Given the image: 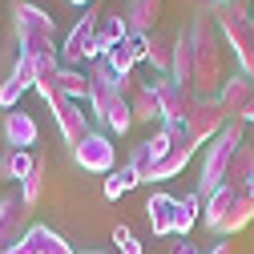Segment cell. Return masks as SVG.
<instances>
[{
    "mask_svg": "<svg viewBox=\"0 0 254 254\" xmlns=\"http://www.w3.org/2000/svg\"><path fill=\"white\" fill-rule=\"evenodd\" d=\"M113 242H117V254H145V246L133 238V230L125 226V222H117V226H113Z\"/></svg>",
    "mask_w": 254,
    "mask_h": 254,
    "instance_id": "obj_33",
    "label": "cell"
},
{
    "mask_svg": "<svg viewBox=\"0 0 254 254\" xmlns=\"http://www.w3.org/2000/svg\"><path fill=\"white\" fill-rule=\"evenodd\" d=\"M214 20H218V33L226 41V49H234L242 77L254 85V24H250L246 4H222V8H214Z\"/></svg>",
    "mask_w": 254,
    "mask_h": 254,
    "instance_id": "obj_4",
    "label": "cell"
},
{
    "mask_svg": "<svg viewBox=\"0 0 254 254\" xmlns=\"http://www.w3.org/2000/svg\"><path fill=\"white\" fill-rule=\"evenodd\" d=\"M81 254H117V250H81Z\"/></svg>",
    "mask_w": 254,
    "mask_h": 254,
    "instance_id": "obj_40",
    "label": "cell"
},
{
    "mask_svg": "<svg viewBox=\"0 0 254 254\" xmlns=\"http://www.w3.org/2000/svg\"><path fill=\"white\" fill-rule=\"evenodd\" d=\"M210 254H234V246H230V242H214V250H210Z\"/></svg>",
    "mask_w": 254,
    "mask_h": 254,
    "instance_id": "obj_36",
    "label": "cell"
},
{
    "mask_svg": "<svg viewBox=\"0 0 254 254\" xmlns=\"http://www.w3.org/2000/svg\"><path fill=\"white\" fill-rule=\"evenodd\" d=\"M117 101H121V93H117V73L105 65V57L93 61V65H89V113L105 125V113H109Z\"/></svg>",
    "mask_w": 254,
    "mask_h": 254,
    "instance_id": "obj_7",
    "label": "cell"
},
{
    "mask_svg": "<svg viewBox=\"0 0 254 254\" xmlns=\"http://www.w3.org/2000/svg\"><path fill=\"white\" fill-rule=\"evenodd\" d=\"M149 85L157 93V105H162V121L166 125H186V117L194 113V105H198V93L178 85L174 77H153Z\"/></svg>",
    "mask_w": 254,
    "mask_h": 254,
    "instance_id": "obj_6",
    "label": "cell"
},
{
    "mask_svg": "<svg viewBox=\"0 0 254 254\" xmlns=\"http://www.w3.org/2000/svg\"><path fill=\"white\" fill-rule=\"evenodd\" d=\"M250 182H254V145H250V141H242V145L234 149V162H230L226 186H234V190H246Z\"/></svg>",
    "mask_w": 254,
    "mask_h": 254,
    "instance_id": "obj_24",
    "label": "cell"
},
{
    "mask_svg": "<svg viewBox=\"0 0 254 254\" xmlns=\"http://www.w3.org/2000/svg\"><path fill=\"white\" fill-rule=\"evenodd\" d=\"M33 85H37V61L20 53V57L12 61L8 77L0 81V109H16V105H20V97H24V93L33 89Z\"/></svg>",
    "mask_w": 254,
    "mask_h": 254,
    "instance_id": "obj_11",
    "label": "cell"
},
{
    "mask_svg": "<svg viewBox=\"0 0 254 254\" xmlns=\"http://www.w3.org/2000/svg\"><path fill=\"white\" fill-rule=\"evenodd\" d=\"M53 117H57V129H61V137H65V145H81L93 129H89V113L77 105V101H65V105H57L53 109Z\"/></svg>",
    "mask_w": 254,
    "mask_h": 254,
    "instance_id": "obj_12",
    "label": "cell"
},
{
    "mask_svg": "<svg viewBox=\"0 0 254 254\" xmlns=\"http://www.w3.org/2000/svg\"><path fill=\"white\" fill-rule=\"evenodd\" d=\"M121 41H129V24H125V16H117V12H105L101 24H97V53L105 57V53L117 49Z\"/></svg>",
    "mask_w": 254,
    "mask_h": 254,
    "instance_id": "obj_23",
    "label": "cell"
},
{
    "mask_svg": "<svg viewBox=\"0 0 254 254\" xmlns=\"http://www.w3.org/2000/svg\"><path fill=\"white\" fill-rule=\"evenodd\" d=\"M242 194H246V198H250V202H254V182H250V186H246V190H242Z\"/></svg>",
    "mask_w": 254,
    "mask_h": 254,
    "instance_id": "obj_39",
    "label": "cell"
},
{
    "mask_svg": "<svg viewBox=\"0 0 254 254\" xmlns=\"http://www.w3.org/2000/svg\"><path fill=\"white\" fill-rule=\"evenodd\" d=\"M137 61H145V37H133V33H129V41H121L117 49L105 53V65H109L117 77H129V73L137 69Z\"/></svg>",
    "mask_w": 254,
    "mask_h": 254,
    "instance_id": "obj_17",
    "label": "cell"
},
{
    "mask_svg": "<svg viewBox=\"0 0 254 254\" xmlns=\"http://www.w3.org/2000/svg\"><path fill=\"white\" fill-rule=\"evenodd\" d=\"M57 85H61V93H65L69 101H89V73H81V69H69V65H61V73H57Z\"/></svg>",
    "mask_w": 254,
    "mask_h": 254,
    "instance_id": "obj_27",
    "label": "cell"
},
{
    "mask_svg": "<svg viewBox=\"0 0 254 254\" xmlns=\"http://www.w3.org/2000/svg\"><path fill=\"white\" fill-rule=\"evenodd\" d=\"M170 254H202V250H198L194 242H186V238H182V242H174V250H170Z\"/></svg>",
    "mask_w": 254,
    "mask_h": 254,
    "instance_id": "obj_35",
    "label": "cell"
},
{
    "mask_svg": "<svg viewBox=\"0 0 254 254\" xmlns=\"http://www.w3.org/2000/svg\"><path fill=\"white\" fill-rule=\"evenodd\" d=\"M202 194H186V198H178V218H174V234L178 238H186L190 230H194V222H202Z\"/></svg>",
    "mask_w": 254,
    "mask_h": 254,
    "instance_id": "obj_25",
    "label": "cell"
},
{
    "mask_svg": "<svg viewBox=\"0 0 254 254\" xmlns=\"http://www.w3.org/2000/svg\"><path fill=\"white\" fill-rule=\"evenodd\" d=\"M242 121H250V125H254V97L246 101V109H242Z\"/></svg>",
    "mask_w": 254,
    "mask_h": 254,
    "instance_id": "obj_37",
    "label": "cell"
},
{
    "mask_svg": "<svg viewBox=\"0 0 254 254\" xmlns=\"http://www.w3.org/2000/svg\"><path fill=\"white\" fill-rule=\"evenodd\" d=\"M33 170H37V157L28 153V149H8L4 157H0V174L12 178V182H24Z\"/></svg>",
    "mask_w": 254,
    "mask_h": 254,
    "instance_id": "obj_28",
    "label": "cell"
},
{
    "mask_svg": "<svg viewBox=\"0 0 254 254\" xmlns=\"http://www.w3.org/2000/svg\"><path fill=\"white\" fill-rule=\"evenodd\" d=\"M73 162L81 166V170H89V174H113L117 170V149H113V141L105 137V133H97L93 129L77 149H73Z\"/></svg>",
    "mask_w": 254,
    "mask_h": 254,
    "instance_id": "obj_9",
    "label": "cell"
},
{
    "mask_svg": "<svg viewBox=\"0 0 254 254\" xmlns=\"http://www.w3.org/2000/svg\"><path fill=\"white\" fill-rule=\"evenodd\" d=\"M28 234V202L20 198V190H8L0 198V250L16 246Z\"/></svg>",
    "mask_w": 254,
    "mask_h": 254,
    "instance_id": "obj_10",
    "label": "cell"
},
{
    "mask_svg": "<svg viewBox=\"0 0 254 254\" xmlns=\"http://www.w3.org/2000/svg\"><path fill=\"white\" fill-rule=\"evenodd\" d=\"M190 41H194V93L198 97H218L222 85L230 81V73H226V41L218 33L214 12L194 16Z\"/></svg>",
    "mask_w": 254,
    "mask_h": 254,
    "instance_id": "obj_1",
    "label": "cell"
},
{
    "mask_svg": "<svg viewBox=\"0 0 254 254\" xmlns=\"http://www.w3.org/2000/svg\"><path fill=\"white\" fill-rule=\"evenodd\" d=\"M145 61L157 77H170V65H174V37L166 33H149L145 37Z\"/></svg>",
    "mask_w": 254,
    "mask_h": 254,
    "instance_id": "obj_22",
    "label": "cell"
},
{
    "mask_svg": "<svg viewBox=\"0 0 254 254\" xmlns=\"http://www.w3.org/2000/svg\"><path fill=\"white\" fill-rule=\"evenodd\" d=\"M162 4L166 0H129L125 4V24H129V33L133 37H149L157 33V20H162Z\"/></svg>",
    "mask_w": 254,
    "mask_h": 254,
    "instance_id": "obj_15",
    "label": "cell"
},
{
    "mask_svg": "<svg viewBox=\"0 0 254 254\" xmlns=\"http://www.w3.org/2000/svg\"><path fill=\"white\" fill-rule=\"evenodd\" d=\"M170 77L186 89H194V41H190V28L174 33V65H170Z\"/></svg>",
    "mask_w": 254,
    "mask_h": 254,
    "instance_id": "obj_18",
    "label": "cell"
},
{
    "mask_svg": "<svg viewBox=\"0 0 254 254\" xmlns=\"http://www.w3.org/2000/svg\"><path fill=\"white\" fill-rule=\"evenodd\" d=\"M145 210V218H149V230L157 234V238H166V234H174V218H178V198H170V194H149V202L141 206Z\"/></svg>",
    "mask_w": 254,
    "mask_h": 254,
    "instance_id": "obj_16",
    "label": "cell"
},
{
    "mask_svg": "<svg viewBox=\"0 0 254 254\" xmlns=\"http://www.w3.org/2000/svg\"><path fill=\"white\" fill-rule=\"evenodd\" d=\"M101 8H85V16L73 24V33L65 37V45H61V61H65L69 69H77L81 61H101L97 53V24H101Z\"/></svg>",
    "mask_w": 254,
    "mask_h": 254,
    "instance_id": "obj_5",
    "label": "cell"
},
{
    "mask_svg": "<svg viewBox=\"0 0 254 254\" xmlns=\"http://www.w3.org/2000/svg\"><path fill=\"white\" fill-rule=\"evenodd\" d=\"M45 254H77V250H73L65 238H61V234H53V242H49V250H45Z\"/></svg>",
    "mask_w": 254,
    "mask_h": 254,
    "instance_id": "obj_34",
    "label": "cell"
},
{
    "mask_svg": "<svg viewBox=\"0 0 254 254\" xmlns=\"http://www.w3.org/2000/svg\"><path fill=\"white\" fill-rule=\"evenodd\" d=\"M238 194H242V190H234V186H222V190H214V194L202 202V222H206V226L218 234L222 230V222H226V214L234 210V202H238Z\"/></svg>",
    "mask_w": 254,
    "mask_h": 254,
    "instance_id": "obj_20",
    "label": "cell"
},
{
    "mask_svg": "<svg viewBox=\"0 0 254 254\" xmlns=\"http://www.w3.org/2000/svg\"><path fill=\"white\" fill-rule=\"evenodd\" d=\"M0 129H4L8 149H28V145H37V137H41V129H37L33 113H24V109H8Z\"/></svg>",
    "mask_w": 254,
    "mask_h": 254,
    "instance_id": "obj_13",
    "label": "cell"
},
{
    "mask_svg": "<svg viewBox=\"0 0 254 254\" xmlns=\"http://www.w3.org/2000/svg\"><path fill=\"white\" fill-rule=\"evenodd\" d=\"M250 24H254V16H250Z\"/></svg>",
    "mask_w": 254,
    "mask_h": 254,
    "instance_id": "obj_42",
    "label": "cell"
},
{
    "mask_svg": "<svg viewBox=\"0 0 254 254\" xmlns=\"http://www.w3.org/2000/svg\"><path fill=\"white\" fill-rule=\"evenodd\" d=\"M69 4H77V8H85V4H93V0H69Z\"/></svg>",
    "mask_w": 254,
    "mask_h": 254,
    "instance_id": "obj_41",
    "label": "cell"
},
{
    "mask_svg": "<svg viewBox=\"0 0 254 254\" xmlns=\"http://www.w3.org/2000/svg\"><path fill=\"white\" fill-rule=\"evenodd\" d=\"M214 4L222 8V4H246V0H214Z\"/></svg>",
    "mask_w": 254,
    "mask_h": 254,
    "instance_id": "obj_38",
    "label": "cell"
},
{
    "mask_svg": "<svg viewBox=\"0 0 254 254\" xmlns=\"http://www.w3.org/2000/svg\"><path fill=\"white\" fill-rule=\"evenodd\" d=\"M133 186H141V178L133 174V166H117L109 178H105V186H101V194L109 198V202H117V198H125Z\"/></svg>",
    "mask_w": 254,
    "mask_h": 254,
    "instance_id": "obj_29",
    "label": "cell"
},
{
    "mask_svg": "<svg viewBox=\"0 0 254 254\" xmlns=\"http://www.w3.org/2000/svg\"><path fill=\"white\" fill-rule=\"evenodd\" d=\"M57 73H61L57 57H41V61H37V85H33V89L41 93V101H45V105H53V109L69 101L65 93H61V85H57Z\"/></svg>",
    "mask_w": 254,
    "mask_h": 254,
    "instance_id": "obj_21",
    "label": "cell"
},
{
    "mask_svg": "<svg viewBox=\"0 0 254 254\" xmlns=\"http://www.w3.org/2000/svg\"><path fill=\"white\" fill-rule=\"evenodd\" d=\"M129 109H133V125L137 121H162V105H157V93H153V85H141L133 97H129Z\"/></svg>",
    "mask_w": 254,
    "mask_h": 254,
    "instance_id": "obj_26",
    "label": "cell"
},
{
    "mask_svg": "<svg viewBox=\"0 0 254 254\" xmlns=\"http://www.w3.org/2000/svg\"><path fill=\"white\" fill-rule=\"evenodd\" d=\"M254 97V85L238 73V77H230L226 85H222V93H218V105H222V113H226V121L234 117V121H242V109H246V101Z\"/></svg>",
    "mask_w": 254,
    "mask_h": 254,
    "instance_id": "obj_19",
    "label": "cell"
},
{
    "mask_svg": "<svg viewBox=\"0 0 254 254\" xmlns=\"http://www.w3.org/2000/svg\"><path fill=\"white\" fill-rule=\"evenodd\" d=\"M226 113H222V105H218V97H198V105H194V113L186 117V137L194 141V145H206V141H214L222 129H226Z\"/></svg>",
    "mask_w": 254,
    "mask_h": 254,
    "instance_id": "obj_8",
    "label": "cell"
},
{
    "mask_svg": "<svg viewBox=\"0 0 254 254\" xmlns=\"http://www.w3.org/2000/svg\"><path fill=\"white\" fill-rule=\"evenodd\" d=\"M12 28H16V45H20L24 57L41 61V57H57L61 53L57 49V20L45 8L28 4V0H16L12 4Z\"/></svg>",
    "mask_w": 254,
    "mask_h": 254,
    "instance_id": "obj_2",
    "label": "cell"
},
{
    "mask_svg": "<svg viewBox=\"0 0 254 254\" xmlns=\"http://www.w3.org/2000/svg\"><path fill=\"white\" fill-rule=\"evenodd\" d=\"M194 149H198V145L190 141V137H186V141H178V145H170V149L153 162V170H149V178H145V182H170V178H178V174L190 166Z\"/></svg>",
    "mask_w": 254,
    "mask_h": 254,
    "instance_id": "obj_14",
    "label": "cell"
},
{
    "mask_svg": "<svg viewBox=\"0 0 254 254\" xmlns=\"http://www.w3.org/2000/svg\"><path fill=\"white\" fill-rule=\"evenodd\" d=\"M45 170H49V166H45V157H37V170L20 182V198L28 202V210H33V206L41 202V194H45Z\"/></svg>",
    "mask_w": 254,
    "mask_h": 254,
    "instance_id": "obj_31",
    "label": "cell"
},
{
    "mask_svg": "<svg viewBox=\"0 0 254 254\" xmlns=\"http://www.w3.org/2000/svg\"><path fill=\"white\" fill-rule=\"evenodd\" d=\"M242 121H230L210 145H206V157H202V174H198V194L210 198L214 190L226 186V174H230V162H234V149L242 145Z\"/></svg>",
    "mask_w": 254,
    "mask_h": 254,
    "instance_id": "obj_3",
    "label": "cell"
},
{
    "mask_svg": "<svg viewBox=\"0 0 254 254\" xmlns=\"http://www.w3.org/2000/svg\"><path fill=\"white\" fill-rule=\"evenodd\" d=\"M250 222H254V202L246 198V194H238V202H234V210L226 214V222H222V238H230V234H238V230H246L250 226Z\"/></svg>",
    "mask_w": 254,
    "mask_h": 254,
    "instance_id": "obj_30",
    "label": "cell"
},
{
    "mask_svg": "<svg viewBox=\"0 0 254 254\" xmlns=\"http://www.w3.org/2000/svg\"><path fill=\"white\" fill-rule=\"evenodd\" d=\"M105 125H109V129H113L117 137L133 129V109H129V101H125V97H121V101H117V105L105 113Z\"/></svg>",
    "mask_w": 254,
    "mask_h": 254,
    "instance_id": "obj_32",
    "label": "cell"
}]
</instances>
